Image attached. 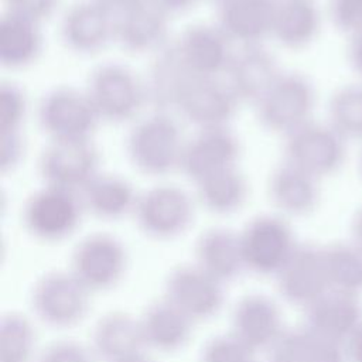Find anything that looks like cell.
Wrapping results in <instances>:
<instances>
[{
	"label": "cell",
	"instance_id": "ffe728a7",
	"mask_svg": "<svg viewBox=\"0 0 362 362\" xmlns=\"http://www.w3.org/2000/svg\"><path fill=\"white\" fill-rule=\"evenodd\" d=\"M277 0H223L218 3L216 25L230 42L260 45L272 37Z\"/></svg>",
	"mask_w": 362,
	"mask_h": 362
},
{
	"label": "cell",
	"instance_id": "d590c367",
	"mask_svg": "<svg viewBox=\"0 0 362 362\" xmlns=\"http://www.w3.org/2000/svg\"><path fill=\"white\" fill-rule=\"evenodd\" d=\"M257 352L230 331L212 337L201 351L199 362H257Z\"/></svg>",
	"mask_w": 362,
	"mask_h": 362
},
{
	"label": "cell",
	"instance_id": "ab89813d",
	"mask_svg": "<svg viewBox=\"0 0 362 362\" xmlns=\"http://www.w3.org/2000/svg\"><path fill=\"white\" fill-rule=\"evenodd\" d=\"M7 13L42 23L49 18L58 4V0H3Z\"/></svg>",
	"mask_w": 362,
	"mask_h": 362
},
{
	"label": "cell",
	"instance_id": "cb8c5ba5",
	"mask_svg": "<svg viewBox=\"0 0 362 362\" xmlns=\"http://www.w3.org/2000/svg\"><path fill=\"white\" fill-rule=\"evenodd\" d=\"M168 14L150 1L115 18V42L129 54L158 52L168 42Z\"/></svg>",
	"mask_w": 362,
	"mask_h": 362
},
{
	"label": "cell",
	"instance_id": "7dc6e473",
	"mask_svg": "<svg viewBox=\"0 0 362 362\" xmlns=\"http://www.w3.org/2000/svg\"><path fill=\"white\" fill-rule=\"evenodd\" d=\"M119 362H156V361L148 358L146 354H140V355H136V356H132V358H127V359H123Z\"/></svg>",
	"mask_w": 362,
	"mask_h": 362
},
{
	"label": "cell",
	"instance_id": "603a6c76",
	"mask_svg": "<svg viewBox=\"0 0 362 362\" xmlns=\"http://www.w3.org/2000/svg\"><path fill=\"white\" fill-rule=\"evenodd\" d=\"M89 348L102 362H119L144 354L147 348L139 317L122 310L100 315L92 328Z\"/></svg>",
	"mask_w": 362,
	"mask_h": 362
},
{
	"label": "cell",
	"instance_id": "7a4b0ae2",
	"mask_svg": "<svg viewBox=\"0 0 362 362\" xmlns=\"http://www.w3.org/2000/svg\"><path fill=\"white\" fill-rule=\"evenodd\" d=\"M100 120L124 123L134 119L148 100L146 83L126 65L107 62L96 66L85 89Z\"/></svg>",
	"mask_w": 362,
	"mask_h": 362
},
{
	"label": "cell",
	"instance_id": "ba28073f",
	"mask_svg": "<svg viewBox=\"0 0 362 362\" xmlns=\"http://www.w3.org/2000/svg\"><path fill=\"white\" fill-rule=\"evenodd\" d=\"M37 117L49 141L92 140L100 122L86 92L72 86L48 90L38 103Z\"/></svg>",
	"mask_w": 362,
	"mask_h": 362
},
{
	"label": "cell",
	"instance_id": "bcb514c9",
	"mask_svg": "<svg viewBox=\"0 0 362 362\" xmlns=\"http://www.w3.org/2000/svg\"><path fill=\"white\" fill-rule=\"evenodd\" d=\"M351 236L352 243L362 250V206L354 214L351 221Z\"/></svg>",
	"mask_w": 362,
	"mask_h": 362
},
{
	"label": "cell",
	"instance_id": "b9f144b4",
	"mask_svg": "<svg viewBox=\"0 0 362 362\" xmlns=\"http://www.w3.org/2000/svg\"><path fill=\"white\" fill-rule=\"evenodd\" d=\"M100 7H103L107 13H110L115 18L137 8L148 0H93Z\"/></svg>",
	"mask_w": 362,
	"mask_h": 362
},
{
	"label": "cell",
	"instance_id": "8fae6325",
	"mask_svg": "<svg viewBox=\"0 0 362 362\" xmlns=\"http://www.w3.org/2000/svg\"><path fill=\"white\" fill-rule=\"evenodd\" d=\"M239 105L226 82L189 75L181 83L173 109L198 130H205L228 127Z\"/></svg>",
	"mask_w": 362,
	"mask_h": 362
},
{
	"label": "cell",
	"instance_id": "8992f818",
	"mask_svg": "<svg viewBox=\"0 0 362 362\" xmlns=\"http://www.w3.org/2000/svg\"><path fill=\"white\" fill-rule=\"evenodd\" d=\"M239 239L246 272L266 277H276L298 245L290 222L280 214L253 216L239 230Z\"/></svg>",
	"mask_w": 362,
	"mask_h": 362
},
{
	"label": "cell",
	"instance_id": "60d3db41",
	"mask_svg": "<svg viewBox=\"0 0 362 362\" xmlns=\"http://www.w3.org/2000/svg\"><path fill=\"white\" fill-rule=\"evenodd\" d=\"M24 140L21 133H1L0 134V171L7 174L13 171L23 160Z\"/></svg>",
	"mask_w": 362,
	"mask_h": 362
},
{
	"label": "cell",
	"instance_id": "f35d334b",
	"mask_svg": "<svg viewBox=\"0 0 362 362\" xmlns=\"http://www.w3.org/2000/svg\"><path fill=\"white\" fill-rule=\"evenodd\" d=\"M96 358L89 345L72 339H61L45 346L35 362H95Z\"/></svg>",
	"mask_w": 362,
	"mask_h": 362
},
{
	"label": "cell",
	"instance_id": "5bb4252c",
	"mask_svg": "<svg viewBox=\"0 0 362 362\" xmlns=\"http://www.w3.org/2000/svg\"><path fill=\"white\" fill-rule=\"evenodd\" d=\"M281 298L303 310L329 290L322 246L298 242L297 247L276 274Z\"/></svg>",
	"mask_w": 362,
	"mask_h": 362
},
{
	"label": "cell",
	"instance_id": "4fadbf2b",
	"mask_svg": "<svg viewBox=\"0 0 362 362\" xmlns=\"http://www.w3.org/2000/svg\"><path fill=\"white\" fill-rule=\"evenodd\" d=\"M163 297L195 324L214 318L225 303V284L198 264L175 266L165 277Z\"/></svg>",
	"mask_w": 362,
	"mask_h": 362
},
{
	"label": "cell",
	"instance_id": "30bf717a",
	"mask_svg": "<svg viewBox=\"0 0 362 362\" xmlns=\"http://www.w3.org/2000/svg\"><path fill=\"white\" fill-rule=\"evenodd\" d=\"M284 161L321 180L341 170L346 158V140L328 123L310 120L286 136Z\"/></svg>",
	"mask_w": 362,
	"mask_h": 362
},
{
	"label": "cell",
	"instance_id": "7bdbcfd3",
	"mask_svg": "<svg viewBox=\"0 0 362 362\" xmlns=\"http://www.w3.org/2000/svg\"><path fill=\"white\" fill-rule=\"evenodd\" d=\"M346 58L352 69L362 78V34L349 38Z\"/></svg>",
	"mask_w": 362,
	"mask_h": 362
},
{
	"label": "cell",
	"instance_id": "836d02e7",
	"mask_svg": "<svg viewBox=\"0 0 362 362\" xmlns=\"http://www.w3.org/2000/svg\"><path fill=\"white\" fill-rule=\"evenodd\" d=\"M37 329L31 320L18 313H8L0 321V362H35Z\"/></svg>",
	"mask_w": 362,
	"mask_h": 362
},
{
	"label": "cell",
	"instance_id": "2e32d148",
	"mask_svg": "<svg viewBox=\"0 0 362 362\" xmlns=\"http://www.w3.org/2000/svg\"><path fill=\"white\" fill-rule=\"evenodd\" d=\"M286 331L280 305L263 293L240 297L232 310L230 332L257 354L269 352Z\"/></svg>",
	"mask_w": 362,
	"mask_h": 362
},
{
	"label": "cell",
	"instance_id": "e0dca14e",
	"mask_svg": "<svg viewBox=\"0 0 362 362\" xmlns=\"http://www.w3.org/2000/svg\"><path fill=\"white\" fill-rule=\"evenodd\" d=\"M240 154V141L228 127L198 130L185 141L180 170L197 182L215 173L238 167Z\"/></svg>",
	"mask_w": 362,
	"mask_h": 362
},
{
	"label": "cell",
	"instance_id": "52a82bcc",
	"mask_svg": "<svg viewBox=\"0 0 362 362\" xmlns=\"http://www.w3.org/2000/svg\"><path fill=\"white\" fill-rule=\"evenodd\" d=\"M68 269L92 294L110 291L127 273L129 253L116 236L90 233L75 245Z\"/></svg>",
	"mask_w": 362,
	"mask_h": 362
},
{
	"label": "cell",
	"instance_id": "f546056e",
	"mask_svg": "<svg viewBox=\"0 0 362 362\" xmlns=\"http://www.w3.org/2000/svg\"><path fill=\"white\" fill-rule=\"evenodd\" d=\"M137 197L139 194L126 178L102 173L93 177L81 192L85 211L105 221L133 215Z\"/></svg>",
	"mask_w": 362,
	"mask_h": 362
},
{
	"label": "cell",
	"instance_id": "ac0fdd59",
	"mask_svg": "<svg viewBox=\"0 0 362 362\" xmlns=\"http://www.w3.org/2000/svg\"><path fill=\"white\" fill-rule=\"evenodd\" d=\"M59 35L72 52L92 55L115 40V17L93 0L79 1L64 13Z\"/></svg>",
	"mask_w": 362,
	"mask_h": 362
},
{
	"label": "cell",
	"instance_id": "74e56055",
	"mask_svg": "<svg viewBox=\"0 0 362 362\" xmlns=\"http://www.w3.org/2000/svg\"><path fill=\"white\" fill-rule=\"evenodd\" d=\"M328 16L349 38L362 34V0H329Z\"/></svg>",
	"mask_w": 362,
	"mask_h": 362
},
{
	"label": "cell",
	"instance_id": "ee69618b",
	"mask_svg": "<svg viewBox=\"0 0 362 362\" xmlns=\"http://www.w3.org/2000/svg\"><path fill=\"white\" fill-rule=\"evenodd\" d=\"M148 1L157 6L160 10H163L168 16L184 13L192 8L198 3V0H148Z\"/></svg>",
	"mask_w": 362,
	"mask_h": 362
},
{
	"label": "cell",
	"instance_id": "3957f363",
	"mask_svg": "<svg viewBox=\"0 0 362 362\" xmlns=\"http://www.w3.org/2000/svg\"><path fill=\"white\" fill-rule=\"evenodd\" d=\"M92 293L69 270H51L40 276L30 294L34 315L51 328H72L90 310Z\"/></svg>",
	"mask_w": 362,
	"mask_h": 362
},
{
	"label": "cell",
	"instance_id": "1f68e13d",
	"mask_svg": "<svg viewBox=\"0 0 362 362\" xmlns=\"http://www.w3.org/2000/svg\"><path fill=\"white\" fill-rule=\"evenodd\" d=\"M329 290L355 296L362 293V250L352 242L322 246Z\"/></svg>",
	"mask_w": 362,
	"mask_h": 362
},
{
	"label": "cell",
	"instance_id": "8d00e7d4",
	"mask_svg": "<svg viewBox=\"0 0 362 362\" xmlns=\"http://www.w3.org/2000/svg\"><path fill=\"white\" fill-rule=\"evenodd\" d=\"M28 100L24 90L11 82H3L0 86V134L21 133L27 117Z\"/></svg>",
	"mask_w": 362,
	"mask_h": 362
},
{
	"label": "cell",
	"instance_id": "d6a6232c",
	"mask_svg": "<svg viewBox=\"0 0 362 362\" xmlns=\"http://www.w3.org/2000/svg\"><path fill=\"white\" fill-rule=\"evenodd\" d=\"M187 76L189 74L181 66L173 45L168 44L156 54L151 64L148 82L146 83L148 100L160 112H165L168 107L173 109L178 89Z\"/></svg>",
	"mask_w": 362,
	"mask_h": 362
},
{
	"label": "cell",
	"instance_id": "6da1fadb",
	"mask_svg": "<svg viewBox=\"0 0 362 362\" xmlns=\"http://www.w3.org/2000/svg\"><path fill=\"white\" fill-rule=\"evenodd\" d=\"M184 146L178 123L167 112H156L130 129L126 156L139 173L161 177L180 170Z\"/></svg>",
	"mask_w": 362,
	"mask_h": 362
},
{
	"label": "cell",
	"instance_id": "9c48e42d",
	"mask_svg": "<svg viewBox=\"0 0 362 362\" xmlns=\"http://www.w3.org/2000/svg\"><path fill=\"white\" fill-rule=\"evenodd\" d=\"M195 215V199L177 185L163 184L139 194L133 211L139 229L156 240H171L185 233Z\"/></svg>",
	"mask_w": 362,
	"mask_h": 362
},
{
	"label": "cell",
	"instance_id": "4dcf8cb0",
	"mask_svg": "<svg viewBox=\"0 0 362 362\" xmlns=\"http://www.w3.org/2000/svg\"><path fill=\"white\" fill-rule=\"evenodd\" d=\"M194 184L195 201L214 215H232L240 211L249 198V181L238 167L215 173Z\"/></svg>",
	"mask_w": 362,
	"mask_h": 362
},
{
	"label": "cell",
	"instance_id": "484cf974",
	"mask_svg": "<svg viewBox=\"0 0 362 362\" xmlns=\"http://www.w3.org/2000/svg\"><path fill=\"white\" fill-rule=\"evenodd\" d=\"M146 348L160 352L182 349L191 339L195 322L167 298L150 303L139 317Z\"/></svg>",
	"mask_w": 362,
	"mask_h": 362
},
{
	"label": "cell",
	"instance_id": "5b68a950",
	"mask_svg": "<svg viewBox=\"0 0 362 362\" xmlns=\"http://www.w3.org/2000/svg\"><path fill=\"white\" fill-rule=\"evenodd\" d=\"M314 107V85L298 72H281L255 105L262 127L284 137L313 120Z\"/></svg>",
	"mask_w": 362,
	"mask_h": 362
},
{
	"label": "cell",
	"instance_id": "d6986e66",
	"mask_svg": "<svg viewBox=\"0 0 362 362\" xmlns=\"http://www.w3.org/2000/svg\"><path fill=\"white\" fill-rule=\"evenodd\" d=\"M267 197L286 218L308 216L320 205V180L283 160L267 178Z\"/></svg>",
	"mask_w": 362,
	"mask_h": 362
},
{
	"label": "cell",
	"instance_id": "83f0119b",
	"mask_svg": "<svg viewBox=\"0 0 362 362\" xmlns=\"http://www.w3.org/2000/svg\"><path fill=\"white\" fill-rule=\"evenodd\" d=\"M266 362H348L345 345L305 325L287 329L267 352Z\"/></svg>",
	"mask_w": 362,
	"mask_h": 362
},
{
	"label": "cell",
	"instance_id": "d4e9b609",
	"mask_svg": "<svg viewBox=\"0 0 362 362\" xmlns=\"http://www.w3.org/2000/svg\"><path fill=\"white\" fill-rule=\"evenodd\" d=\"M194 263L223 284L240 277L246 267L239 232L223 226L204 230L195 240Z\"/></svg>",
	"mask_w": 362,
	"mask_h": 362
},
{
	"label": "cell",
	"instance_id": "c3c4849f",
	"mask_svg": "<svg viewBox=\"0 0 362 362\" xmlns=\"http://www.w3.org/2000/svg\"><path fill=\"white\" fill-rule=\"evenodd\" d=\"M359 174L362 177V150H361V156H359Z\"/></svg>",
	"mask_w": 362,
	"mask_h": 362
},
{
	"label": "cell",
	"instance_id": "9a60e30c",
	"mask_svg": "<svg viewBox=\"0 0 362 362\" xmlns=\"http://www.w3.org/2000/svg\"><path fill=\"white\" fill-rule=\"evenodd\" d=\"M230 41L218 25H188L171 42L181 66L191 76L218 78L232 61Z\"/></svg>",
	"mask_w": 362,
	"mask_h": 362
},
{
	"label": "cell",
	"instance_id": "7402d4cb",
	"mask_svg": "<svg viewBox=\"0 0 362 362\" xmlns=\"http://www.w3.org/2000/svg\"><path fill=\"white\" fill-rule=\"evenodd\" d=\"M304 325L311 331L345 344L362 325L359 296L328 290L304 308Z\"/></svg>",
	"mask_w": 362,
	"mask_h": 362
},
{
	"label": "cell",
	"instance_id": "681fc988",
	"mask_svg": "<svg viewBox=\"0 0 362 362\" xmlns=\"http://www.w3.org/2000/svg\"><path fill=\"white\" fill-rule=\"evenodd\" d=\"M215 1H216V3H221V1H223V0H215Z\"/></svg>",
	"mask_w": 362,
	"mask_h": 362
},
{
	"label": "cell",
	"instance_id": "7c38bea8",
	"mask_svg": "<svg viewBox=\"0 0 362 362\" xmlns=\"http://www.w3.org/2000/svg\"><path fill=\"white\" fill-rule=\"evenodd\" d=\"M100 154L92 140L49 141L41 151L37 171L44 185L81 194L99 174Z\"/></svg>",
	"mask_w": 362,
	"mask_h": 362
},
{
	"label": "cell",
	"instance_id": "f1b7e54d",
	"mask_svg": "<svg viewBox=\"0 0 362 362\" xmlns=\"http://www.w3.org/2000/svg\"><path fill=\"white\" fill-rule=\"evenodd\" d=\"M321 14L314 0H277L272 37L284 48L303 49L318 35Z\"/></svg>",
	"mask_w": 362,
	"mask_h": 362
},
{
	"label": "cell",
	"instance_id": "e575fe53",
	"mask_svg": "<svg viewBox=\"0 0 362 362\" xmlns=\"http://www.w3.org/2000/svg\"><path fill=\"white\" fill-rule=\"evenodd\" d=\"M345 140H362V83L337 89L328 102V122Z\"/></svg>",
	"mask_w": 362,
	"mask_h": 362
},
{
	"label": "cell",
	"instance_id": "277c9868",
	"mask_svg": "<svg viewBox=\"0 0 362 362\" xmlns=\"http://www.w3.org/2000/svg\"><path fill=\"white\" fill-rule=\"evenodd\" d=\"M85 206L81 194L42 185L25 199L21 211L24 229L37 240L55 243L76 232Z\"/></svg>",
	"mask_w": 362,
	"mask_h": 362
},
{
	"label": "cell",
	"instance_id": "44dd1931",
	"mask_svg": "<svg viewBox=\"0 0 362 362\" xmlns=\"http://www.w3.org/2000/svg\"><path fill=\"white\" fill-rule=\"evenodd\" d=\"M281 74L277 61L262 45L242 47L233 54L226 71V83L239 103L256 105Z\"/></svg>",
	"mask_w": 362,
	"mask_h": 362
},
{
	"label": "cell",
	"instance_id": "f6af8a7d",
	"mask_svg": "<svg viewBox=\"0 0 362 362\" xmlns=\"http://www.w3.org/2000/svg\"><path fill=\"white\" fill-rule=\"evenodd\" d=\"M348 362H362V325L345 342Z\"/></svg>",
	"mask_w": 362,
	"mask_h": 362
},
{
	"label": "cell",
	"instance_id": "4316f807",
	"mask_svg": "<svg viewBox=\"0 0 362 362\" xmlns=\"http://www.w3.org/2000/svg\"><path fill=\"white\" fill-rule=\"evenodd\" d=\"M44 49L41 24L4 11L0 18V61L10 69H23L38 61Z\"/></svg>",
	"mask_w": 362,
	"mask_h": 362
}]
</instances>
